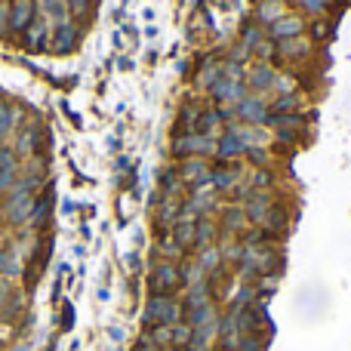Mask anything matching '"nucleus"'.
<instances>
[{
  "instance_id": "obj_22",
  "label": "nucleus",
  "mask_w": 351,
  "mask_h": 351,
  "mask_svg": "<svg viewBox=\"0 0 351 351\" xmlns=\"http://www.w3.org/2000/svg\"><path fill=\"white\" fill-rule=\"evenodd\" d=\"M194 262H197V265L206 271V278H213V274H222V271H228V268L222 265V256H219V247H216V243H213V247L197 250V253H194Z\"/></svg>"
},
{
  "instance_id": "obj_34",
  "label": "nucleus",
  "mask_w": 351,
  "mask_h": 351,
  "mask_svg": "<svg viewBox=\"0 0 351 351\" xmlns=\"http://www.w3.org/2000/svg\"><path fill=\"white\" fill-rule=\"evenodd\" d=\"M56 43H59V49H68V43H74V31L68 28V25H62V28H59V40H56Z\"/></svg>"
},
{
  "instance_id": "obj_7",
  "label": "nucleus",
  "mask_w": 351,
  "mask_h": 351,
  "mask_svg": "<svg viewBox=\"0 0 351 351\" xmlns=\"http://www.w3.org/2000/svg\"><path fill=\"white\" fill-rule=\"evenodd\" d=\"M317 53V47L308 40V37H293V40H280L278 43V68H302L305 62H311Z\"/></svg>"
},
{
  "instance_id": "obj_29",
  "label": "nucleus",
  "mask_w": 351,
  "mask_h": 351,
  "mask_svg": "<svg viewBox=\"0 0 351 351\" xmlns=\"http://www.w3.org/2000/svg\"><path fill=\"white\" fill-rule=\"evenodd\" d=\"M284 3H274V0H262V3L259 6H256V19H253V22L256 25H262V28H268V25H271V22H278V19L280 16H284Z\"/></svg>"
},
{
  "instance_id": "obj_19",
  "label": "nucleus",
  "mask_w": 351,
  "mask_h": 351,
  "mask_svg": "<svg viewBox=\"0 0 351 351\" xmlns=\"http://www.w3.org/2000/svg\"><path fill=\"white\" fill-rule=\"evenodd\" d=\"M219 241V222L216 216H200L197 219V228H194V253L204 247H213Z\"/></svg>"
},
{
  "instance_id": "obj_31",
  "label": "nucleus",
  "mask_w": 351,
  "mask_h": 351,
  "mask_svg": "<svg viewBox=\"0 0 351 351\" xmlns=\"http://www.w3.org/2000/svg\"><path fill=\"white\" fill-rule=\"evenodd\" d=\"M262 40H265V28H262V25H256V22H247V25H243V31H241V43H243V47H247V49H256Z\"/></svg>"
},
{
  "instance_id": "obj_12",
  "label": "nucleus",
  "mask_w": 351,
  "mask_h": 351,
  "mask_svg": "<svg viewBox=\"0 0 351 351\" xmlns=\"http://www.w3.org/2000/svg\"><path fill=\"white\" fill-rule=\"evenodd\" d=\"M210 170H213V160L206 158H185L176 164V173H179L185 188H197L204 182H210Z\"/></svg>"
},
{
  "instance_id": "obj_18",
  "label": "nucleus",
  "mask_w": 351,
  "mask_h": 351,
  "mask_svg": "<svg viewBox=\"0 0 351 351\" xmlns=\"http://www.w3.org/2000/svg\"><path fill=\"white\" fill-rule=\"evenodd\" d=\"M268 108H271V114H302V111H305V96H302V93L268 96Z\"/></svg>"
},
{
  "instance_id": "obj_28",
  "label": "nucleus",
  "mask_w": 351,
  "mask_h": 351,
  "mask_svg": "<svg viewBox=\"0 0 351 351\" xmlns=\"http://www.w3.org/2000/svg\"><path fill=\"white\" fill-rule=\"evenodd\" d=\"M19 127V108H12L10 102H0V148L6 145L10 133H16Z\"/></svg>"
},
{
  "instance_id": "obj_10",
  "label": "nucleus",
  "mask_w": 351,
  "mask_h": 351,
  "mask_svg": "<svg viewBox=\"0 0 351 351\" xmlns=\"http://www.w3.org/2000/svg\"><path fill=\"white\" fill-rule=\"evenodd\" d=\"M305 34V16H299L296 10L293 12H284V16L278 19V22H271L265 28V37L274 43L280 40H293V37H302Z\"/></svg>"
},
{
  "instance_id": "obj_24",
  "label": "nucleus",
  "mask_w": 351,
  "mask_h": 351,
  "mask_svg": "<svg viewBox=\"0 0 351 351\" xmlns=\"http://www.w3.org/2000/svg\"><path fill=\"white\" fill-rule=\"evenodd\" d=\"M154 256H158V259H167V262H182L188 253L179 247V243H176V237L170 234V231H167V234H158V243H154Z\"/></svg>"
},
{
  "instance_id": "obj_14",
  "label": "nucleus",
  "mask_w": 351,
  "mask_h": 351,
  "mask_svg": "<svg viewBox=\"0 0 351 351\" xmlns=\"http://www.w3.org/2000/svg\"><path fill=\"white\" fill-rule=\"evenodd\" d=\"M182 213H185V197H158V213H154L158 234L173 231V225L182 219Z\"/></svg>"
},
{
  "instance_id": "obj_21",
  "label": "nucleus",
  "mask_w": 351,
  "mask_h": 351,
  "mask_svg": "<svg viewBox=\"0 0 351 351\" xmlns=\"http://www.w3.org/2000/svg\"><path fill=\"white\" fill-rule=\"evenodd\" d=\"M243 154H247V148L225 130V133L216 139V158L213 160H243Z\"/></svg>"
},
{
  "instance_id": "obj_1",
  "label": "nucleus",
  "mask_w": 351,
  "mask_h": 351,
  "mask_svg": "<svg viewBox=\"0 0 351 351\" xmlns=\"http://www.w3.org/2000/svg\"><path fill=\"white\" fill-rule=\"evenodd\" d=\"M185 317L179 296H152L145 302V330L148 327H173Z\"/></svg>"
},
{
  "instance_id": "obj_11",
  "label": "nucleus",
  "mask_w": 351,
  "mask_h": 351,
  "mask_svg": "<svg viewBox=\"0 0 351 351\" xmlns=\"http://www.w3.org/2000/svg\"><path fill=\"white\" fill-rule=\"evenodd\" d=\"M274 74H278L274 65L253 59L247 65V71H243V84H247L250 93H262V96H268V93H271V84H274Z\"/></svg>"
},
{
  "instance_id": "obj_23",
  "label": "nucleus",
  "mask_w": 351,
  "mask_h": 351,
  "mask_svg": "<svg viewBox=\"0 0 351 351\" xmlns=\"http://www.w3.org/2000/svg\"><path fill=\"white\" fill-rule=\"evenodd\" d=\"M158 197H185V185H182L176 167H167L158 179Z\"/></svg>"
},
{
  "instance_id": "obj_33",
  "label": "nucleus",
  "mask_w": 351,
  "mask_h": 351,
  "mask_svg": "<svg viewBox=\"0 0 351 351\" xmlns=\"http://www.w3.org/2000/svg\"><path fill=\"white\" fill-rule=\"evenodd\" d=\"M0 167H19V158H16V152H12L10 145L0 148Z\"/></svg>"
},
{
  "instance_id": "obj_9",
  "label": "nucleus",
  "mask_w": 351,
  "mask_h": 351,
  "mask_svg": "<svg viewBox=\"0 0 351 351\" xmlns=\"http://www.w3.org/2000/svg\"><path fill=\"white\" fill-rule=\"evenodd\" d=\"M216 222H219V234H228V237H243L253 225H250V219H247V213H243V206L241 204H222L219 206V213H216Z\"/></svg>"
},
{
  "instance_id": "obj_16",
  "label": "nucleus",
  "mask_w": 351,
  "mask_h": 351,
  "mask_svg": "<svg viewBox=\"0 0 351 351\" xmlns=\"http://www.w3.org/2000/svg\"><path fill=\"white\" fill-rule=\"evenodd\" d=\"M37 139H40V133H37V127H22L16 130V139H12V152H16L19 160H28L34 158V154H40V145H37Z\"/></svg>"
},
{
  "instance_id": "obj_27",
  "label": "nucleus",
  "mask_w": 351,
  "mask_h": 351,
  "mask_svg": "<svg viewBox=\"0 0 351 351\" xmlns=\"http://www.w3.org/2000/svg\"><path fill=\"white\" fill-rule=\"evenodd\" d=\"M31 16H34V6H31V0H16V3H12V12H10V28L12 31L31 28Z\"/></svg>"
},
{
  "instance_id": "obj_13",
  "label": "nucleus",
  "mask_w": 351,
  "mask_h": 351,
  "mask_svg": "<svg viewBox=\"0 0 351 351\" xmlns=\"http://www.w3.org/2000/svg\"><path fill=\"white\" fill-rule=\"evenodd\" d=\"M247 93L250 90H247V84H243L241 77H219L206 99H210L213 105H237Z\"/></svg>"
},
{
  "instance_id": "obj_17",
  "label": "nucleus",
  "mask_w": 351,
  "mask_h": 351,
  "mask_svg": "<svg viewBox=\"0 0 351 351\" xmlns=\"http://www.w3.org/2000/svg\"><path fill=\"white\" fill-rule=\"evenodd\" d=\"M219 77H225L222 59H219V56H206L204 65H200L197 74H194V86H197V90H204V93H210L213 86H216Z\"/></svg>"
},
{
  "instance_id": "obj_5",
  "label": "nucleus",
  "mask_w": 351,
  "mask_h": 351,
  "mask_svg": "<svg viewBox=\"0 0 351 351\" xmlns=\"http://www.w3.org/2000/svg\"><path fill=\"white\" fill-rule=\"evenodd\" d=\"M243 176H247V164L243 160H213L210 185L219 194H231L234 188L243 185Z\"/></svg>"
},
{
  "instance_id": "obj_26",
  "label": "nucleus",
  "mask_w": 351,
  "mask_h": 351,
  "mask_svg": "<svg viewBox=\"0 0 351 351\" xmlns=\"http://www.w3.org/2000/svg\"><path fill=\"white\" fill-rule=\"evenodd\" d=\"M330 34H333V22H330L327 16H317V19H308V22H305V37H308L315 47L327 40Z\"/></svg>"
},
{
  "instance_id": "obj_4",
  "label": "nucleus",
  "mask_w": 351,
  "mask_h": 351,
  "mask_svg": "<svg viewBox=\"0 0 351 351\" xmlns=\"http://www.w3.org/2000/svg\"><path fill=\"white\" fill-rule=\"evenodd\" d=\"M222 204H225L222 194H219L210 182H204V185H197V188H188V194H185V213L188 216H194V219L216 216Z\"/></svg>"
},
{
  "instance_id": "obj_36",
  "label": "nucleus",
  "mask_w": 351,
  "mask_h": 351,
  "mask_svg": "<svg viewBox=\"0 0 351 351\" xmlns=\"http://www.w3.org/2000/svg\"><path fill=\"white\" fill-rule=\"evenodd\" d=\"M133 351H160L158 346H154V342L152 339H148V336H142V339L139 342H136V348Z\"/></svg>"
},
{
  "instance_id": "obj_6",
  "label": "nucleus",
  "mask_w": 351,
  "mask_h": 351,
  "mask_svg": "<svg viewBox=\"0 0 351 351\" xmlns=\"http://www.w3.org/2000/svg\"><path fill=\"white\" fill-rule=\"evenodd\" d=\"M34 200L37 194L34 191H25V188H12V191L3 194V204H0V210H3V219L12 225H28L31 219V210H34Z\"/></svg>"
},
{
  "instance_id": "obj_15",
  "label": "nucleus",
  "mask_w": 351,
  "mask_h": 351,
  "mask_svg": "<svg viewBox=\"0 0 351 351\" xmlns=\"http://www.w3.org/2000/svg\"><path fill=\"white\" fill-rule=\"evenodd\" d=\"M243 185L253 188V191H278L280 173L274 170V167H247Z\"/></svg>"
},
{
  "instance_id": "obj_32",
  "label": "nucleus",
  "mask_w": 351,
  "mask_h": 351,
  "mask_svg": "<svg viewBox=\"0 0 351 351\" xmlns=\"http://www.w3.org/2000/svg\"><path fill=\"white\" fill-rule=\"evenodd\" d=\"M19 182V167H0V194L12 191Z\"/></svg>"
},
{
  "instance_id": "obj_30",
  "label": "nucleus",
  "mask_w": 351,
  "mask_h": 351,
  "mask_svg": "<svg viewBox=\"0 0 351 351\" xmlns=\"http://www.w3.org/2000/svg\"><path fill=\"white\" fill-rule=\"evenodd\" d=\"M243 164L247 167H274V152L271 145H253L243 154Z\"/></svg>"
},
{
  "instance_id": "obj_25",
  "label": "nucleus",
  "mask_w": 351,
  "mask_h": 351,
  "mask_svg": "<svg viewBox=\"0 0 351 351\" xmlns=\"http://www.w3.org/2000/svg\"><path fill=\"white\" fill-rule=\"evenodd\" d=\"M296 6L299 16H308V19H317V16H327L333 6H339V0H290Z\"/></svg>"
},
{
  "instance_id": "obj_3",
  "label": "nucleus",
  "mask_w": 351,
  "mask_h": 351,
  "mask_svg": "<svg viewBox=\"0 0 351 351\" xmlns=\"http://www.w3.org/2000/svg\"><path fill=\"white\" fill-rule=\"evenodd\" d=\"M148 290L152 296H176V290H182V268L179 262L158 259L148 274Z\"/></svg>"
},
{
  "instance_id": "obj_20",
  "label": "nucleus",
  "mask_w": 351,
  "mask_h": 351,
  "mask_svg": "<svg viewBox=\"0 0 351 351\" xmlns=\"http://www.w3.org/2000/svg\"><path fill=\"white\" fill-rule=\"evenodd\" d=\"M194 228H197V219L188 216V213H182V219L173 225L170 234L176 237V243H179L185 253H194Z\"/></svg>"
},
{
  "instance_id": "obj_2",
  "label": "nucleus",
  "mask_w": 351,
  "mask_h": 351,
  "mask_svg": "<svg viewBox=\"0 0 351 351\" xmlns=\"http://www.w3.org/2000/svg\"><path fill=\"white\" fill-rule=\"evenodd\" d=\"M173 158H216V136L206 133H176L173 136Z\"/></svg>"
},
{
  "instance_id": "obj_35",
  "label": "nucleus",
  "mask_w": 351,
  "mask_h": 351,
  "mask_svg": "<svg viewBox=\"0 0 351 351\" xmlns=\"http://www.w3.org/2000/svg\"><path fill=\"white\" fill-rule=\"evenodd\" d=\"M6 28H10V6L0 3V37L6 34Z\"/></svg>"
},
{
  "instance_id": "obj_8",
  "label": "nucleus",
  "mask_w": 351,
  "mask_h": 351,
  "mask_svg": "<svg viewBox=\"0 0 351 351\" xmlns=\"http://www.w3.org/2000/svg\"><path fill=\"white\" fill-rule=\"evenodd\" d=\"M234 114L241 123H256V127H268L271 121V108H268V96L262 93H247L241 102L234 105Z\"/></svg>"
}]
</instances>
